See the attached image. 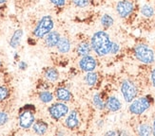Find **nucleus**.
<instances>
[{
  "mask_svg": "<svg viewBox=\"0 0 155 136\" xmlns=\"http://www.w3.org/2000/svg\"><path fill=\"white\" fill-rule=\"evenodd\" d=\"M92 51L99 58H103L110 54L112 41L110 34L105 29L96 30L91 37Z\"/></svg>",
  "mask_w": 155,
  "mask_h": 136,
  "instance_id": "f257e3e1",
  "label": "nucleus"
},
{
  "mask_svg": "<svg viewBox=\"0 0 155 136\" xmlns=\"http://www.w3.org/2000/svg\"><path fill=\"white\" fill-rule=\"evenodd\" d=\"M36 109L35 105L27 104L19 109L18 112V125L22 130H30L31 128L35 118Z\"/></svg>",
  "mask_w": 155,
  "mask_h": 136,
  "instance_id": "f03ea898",
  "label": "nucleus"
},
{
  "mask_svg": "<svg viewBox=\"0 0 155 136\" xmlns=\"http://www.w3.org/2000/svg\"><path fill=\"white\" fill-rule=\"evenodd\" d=\"M53 29H54V20L52 16L50 14L43 15L37 21L35 29H33L32 36L35 37V39L42 40L47 34L53 30Z\"/></svg>",
  "mask_w": 155,
  "mask_h": 136,
  "instance_id": "7ed1b4c3",
  "label": "nucleus"
},
{
  "mask_svg": "<svg viewBox=\"0 0 155 136\" xmlns=\"http://www.w3.org/2000/svg\"><path fill=\"white\" fill-rule=\"evenodd\" d=\"M133 55L137 60L144 64H152L155 63V52L151 47L145 43L137 44L133 47Z\"/></svg>",
  "mask_w": 155,
  "mask_h": 136,
  "instance_id": "20e7f679",
  "label": "nucleus"
},
{
  "mask_svg": "<svg viewBox=\"0 0 155 136\" xmlns=\"http://www.w3.org/2000/svg\"><path fill=\"white\" fill-rule=\"evenodd\" d=\"M153 103V98L150 96L145 97H137L135 99H133L129 106V112L132 115H140L144 114L151 107Z\"/></svg>",
  "mask_w": 155,
  "mask_h": 136,
  "instance_id": "39448f33",
  "label": "nucleus"
},
{
  "mask_svg": "<svg viewBox=\"0 0 155 136\" xmlns=\"http://www.w3.org/2000/svg\"><path fill=\"white\" fill-rule=\"evenodd\" d=\"M120 92L127 103H130L133 99H135L138 97L139 88L133 80L126 79L121 82Z\"/></svg>",
  "mask_w": 155,
  "mask_h": 136,
  "instance_id": "423d86ee",
  "label": "nucleus"
},
{
  "mask_svg": "<svg viewBox=\"0 0 155 136\" xmlns=\"http://www.w3.org/2000/svg\"><path fill=\"white\" fill-rule=\"evenodd\" d=\"M70 107L66 102L57 101L55 103H52L48 108V113L50 117L56 122L64 119L70 112Z\"/></svg>",
  "mask_w": 155,
  "mask_h": 136,
  "instance_id": "0eeeda50",
  "label": "nucleus"
},
{
  "mask_svg": "<svg viewBox=\"0 0 155 136\" xmlns=\"http://www.w3.org/2000/svg\"><path fill=\"white\" fill-rule=\"evenodd\" d=\"M134 11L135 5L132 0H119L115 5V11L121 19L130 18L133 14Z\"/></svg>",
  "mask_w": 155,
  "mask_h": 136,
  "instance_id": "6e6552de",
  "label": "nucleus"
},
{
  "mask_svg": "<svg viewBox=\"0 0 155 136\" xmlns=\"http://www.w3.org/2000/svg\"><path fill=\"white\" fill-rule=\"evenodd\" d=\"M78 67L84 73L95 71L98 67V60L91 54L84 57H80L78 60Z\"/></svg>",
  "mask_w": 155,
  "mask_h": 136,
  "instance_id": "1a4fd4ad",
  "label": "nucleus"
},
{
  "mask_svg": "<svg viewBox=\"0 0 155 136\" xmlns=\"http://www.w3.org/2000/svg\"><path fill=\"white\" fill-rule=\"evenodd\" d=\"M81 120H80V113L76 110L73 109L71 110L68 113V115L64 119V126L69 131H75L80 127Z\"/></svg>",
  "mask_w": 155,
  "mask_h": 136,
  "instance_id": "9d476101",
  "label": "nucleus"
},
{
  "mask_svg": "<svg viewBox=\"0 0 155 136\" xmlns=\"http://www.w3.org/2000/svg\"><path fill=\"white\" fill-rule=\"evenodd\" d=\"M54 97L57 99V101L66 102V103L72 101L73 98H74L73 94L71 92V90L65 86H58L55 88Z\"/></svg>",
  "mask_w": 155,
  "mask_h": 136,
  "instance_id": "9b49d317",
  "label": "nucleus"
},
{
  "mask_svg": "<svg viewBox=\"0 0 155 136\" xmlns=\"http://www.w3.org/2000/svg\"><path fill=\"white\" fill-rule=\"evenodd\" d=\"M92 52L93 51H92L91 42H89L87 40H81L75 45V53L79 58L87 55H91Z\"/></svg>",
  "mask_w": 155,
  "mask_h": 136,
  "instance_id": "f8f14e48",
  "label": "nucleus"
},
{
  "mask_svg": "<svg viewBox=\"0 0 155 136\" xmlns=\"http://www.w3.org/2000/svg\"><path fill=\"white\" fill-rule=\"evenodd\" d=\"M61 34L57 30H51L49 34L44 37V45L48 48H53L56 47L57 44L59 43V40L61 38Z\"/></svg>",
  "mask_w": 155,
  "mask_h": 136,
  "instance_id": "ddd939ff",
  "label": "nucleus"
},
{
  "mask_svg": "<svg viewBox=\"0 0 155 136\" xmlns=\"http://www.w3.org/2000/svg\"><path fill=\"white\" fill-rule=\"evenodd\" d=\"M122 102L116 96H110L106 98V110L110 113H116L122 109Z\"/></svg>",
  "mask_w": 155,
  "mask_h": 136,
  "instance_id": "4468645a",
  "label": "nucleus"
},
{
  "mask_svg": "<svg viewBox=\"0 0 155 136\" xmlns=\"http://www.w3.org/2000/svg\"><path fill=\"white\" fill-rule=\"evenodd\" d=\"M72 43L68 36H61L59 43L56 45V49L60 54H68L71 51Z\"/></svg>",
  "mask_w": 155,
  "mask_h": 136,
  "instance_id": "2eb2a0df",
  "label": "nucleus"
},
{
  "mask_svg": "<svg viewBox=\"0 0 155 136\" xmlns=\"http://www.w3.org/2000/svg\"><path fill=\"white\" fill-rule=\"evenodd\" d=\"M31 130L37 135H44L49 131V123L43 119H36L33 123Z\"/></svg>",
  "mask_w": 155,
  "mask_h": 136,
  "instance_id": "dca6fc26",
  "label": "nucleus"
},
{
  "mask_svg": "<svg viewBox=\"0 0 155 136\" xmlns=\"http://www.w3.org/2000/svg\"><path fill=\"white\" fill-rule=\"evenodd\" d=\"M43 76L45 79L51 83H54L58 81L60 78V73L55 67H46L43 71Z\"/></svg>",
  "mask_w": 155,
  "mask_h": 136,
  "instance_id": "f3484780",
  "label": "nucleus"
},
{
  "mask_svg": "<svg viewBox=\"0 0 155 136\" xmlns=\"http://www.w3.org/2000/svg\"><path fill=\"white\" fill-rule=\"evenodd\" d=\"M24 35V30L22 29H17L15 30V32L12 33V35L10 39L9 45L12 48L16 49L19 47L20 44H21V40Z\"/></svg>",
  "mask_w": 155,
  "mask_h": 136,
  "instance_id": "a211bd4d",
  "label": "nucleus"
},
{
  "mask_svg": "<svg viewBox=\"0 0 155 136\" xmlns=\"http://www.w3.org/2000/svg\"><path fill=\"white\" fill-rule=\"evenodd\" d=\"M84 83L89 86V87H93L95 86L98 81H99V74L95 71H92V72H87L84 75Z\"/></svg>",
  "mask_w": 155,
  "mask_h": 136,
  "instance_id": "6ab92c4d",
  "label": "nucleus"
},
{
  "mask_svg": "<svg viewBox=\"0 0 155 136\" xmlns=\"http://www.w3.org/2000/svg\"><path fill=\"white\" fill-rule=\"evenodd\" d=\"M54 94L50 90H40L38 93V99L44 104H50L54 99Z\"/></svg>",
  "mask_w": 155,
  "mask_h": 136,
  "instance_id": "aec40b11",
  "label": "nucleus"
},
{
  "mask_svg": "<svg viewBox=\"0 0 155 136\" xmlns=\"http://www.w3.org/2000/svg\"><path fill=\"white\" fill-rule=\"evenodd\" d=\"M92 105L93 107L98 111H104L106 110V100L103 99L102 96L99 93H95L92 96Z\"/></svg>",
  "mask_w": 155,
  "mask_h": 136,
  "instance_id": "412c9836",
  "label": "nucleus"
},
{
  "mask_svg": "<svg viewBox=\"0 0 155 136\" xmlns=\"http://www.w3.org/2000/svg\"><path fill=\"white\" fill-rule=\"evenodd\" d=\"M100 25L103 29H109L114 25V18L109 13H103L100 17Z\"/></svg>",
  "mask_w": 155,
  "mask_h": 136,
  "instance_id": "4be33fe9",
  "label": "nucleus"
},
{
  "mask_svg": "<svg viewBox=\"0 0 155 136\" xmlns=\"http://www.w3.org/2000/svg\"><path fill=\"white\" fill-rule=\"evenodd\" d=\"M140 14L146 19H150L155 15V9L150 4H144L140 8Z\"/></svg>",
  "mask_w": 155,
  "mask_h": 136,
  "instance_id": "5701e85b",
  "label": "nucleus"
},
{
  "mask_svg": "<svg viewBox=\"0 0 155 136\" xmlns=\"http://www.w3.org/2000/svg\"><path fill=\"white\" fill-rule=\"evenodd\" d=\"M136 133L140 136H149L152 134V125L149 123H140L136 128Z\"/></svg>",
  "mask_w": 155,
  "mask_h": 136,
  "instance_id": "b1692460",
  "label": "nucleus"
},
{
  "mask_svg": "<svg viewBox=\"0 0 155 136\" xmlns=\"http://www.w3.org/2000/svg\"><path fill=\"white\" fill-rule=\"evenodd\" d=\"M70 1L75 8L84 9V8H87V7H89L92 3L93 0H70Z\"/></svg>",
  "mask_w": 155,
  "mask_h": 136,
  "instance_id": "393cba45",
  "label": "nucleus"
},
{
  "mask_svg": "<svg viewBox=\"0 0 155 136\" xmlns=\"http://www.w3.org/2000/svg\"><path fill=\"white\" fill-rule=\"evenodd\" d=\"M11 97V91L7 86L0 85V102L8 100Z\"/></svg>",
  "mask_w": 155,
  "mask_h": 136,
  "instance_id": "a878e982",
  "label": "nucleus"
},
{
  "mask_svg": "<svg viewBox=\"0 0 155 136\" xmlns=\"http://www.w3.org/2000/svg\"><path fill=\"white\" fill-rule=\"evenodd\" d=\"M9 113L5 111H0V127L5 126L9 122Z\"/></svg>",
  "mask_w": 155,
  "mask_h": 136,
  "instance_id": "bb28decb",
  "label": "nucleus"
},
{
  "mask_svg": "<svg viewBox=\"0 0 155 136\" xmlns=\"http://www.w3.org/2000/svg\"><path fill=\"white\" fill-rule=\"evenodd\" d=\"M50 3L57 9H62L67 5L68 0H49Z\"/></svg>",
  "mask_w": 155,
  "mask_h": 136,
  "instance_id": "cd10ccee",
  "label": "nucleus"
},
{
  "mask_svg": "<svg viewBox=\"0 0 155 136\" xmlns=\"http://www.w3.org/2000/svg\"><path fill=\"white\" fill-rule=\"evenodd\" d=\"M120 49H121L120 44L112 41V45H111V48H110V54H111V55H116L117 53H119Z\"/></svg>",
  "mask_w": 155,
  "mask_h": 136,
  "instance_id": "c85d7f7f",
  "label": "nucleus"
},
{
  "mask_svg": "<svg viewBox=\"0 0 155 136\" xmlns=\"http://www.w3.org/2000/svg\"><path fill=\"white\" fill-rule=\"evenodd\" d=\"M18 68H19V70H26L27 68H28V63H27L26 62H24V60H19V63H18Z\"/></svg>",
  "mask_w": 155,
  "mask_h": 136,
  "instance_id": "c756f323",
  "label": "nucleus"
},
{
  "mask_svg": "<svg viewBox=\"0 0 155 136\" xmlns=\"http://www.w3.org/2000/svg\"><path fill=\"white\" fill-rule=\"evenodd\" d=\"M150 82L153 88H155V68L150 71Z\"/></svg>",
  "mask_w": 155,
  "mask_h": 136,
  "instance_id": "7c9ffc66",
  "label": "nucleus"
},
{
  "mask_svg": "<svg viewBox=\"0 0 155 136\" xmlns=\"http://www.w3.org/2000/svg\"><path fill=\"white\" fill-rule=\"evenodd\" d=\"M105 135L106 136H117L119 135V133H118V131L111 130V131H107V132H105Z\"/></svg>",
  "mask_w": 155,
  "mask_h": 136,
  "instance_id": "2f4dec72",
  "label": "nucleus"
},
{
  "mask_svg": "<svg viewBox=\"0 0 155 136\" xmlns=\"http://www.w3.org/2000/svg\"><path fill=\"white\" fill-rule=\"evenodd\" d=\"M152 135L155 136V116H154L153 121H152Z\"/></svg>",
  "mask_w": 155,
  "mask_h": 136,
  "instance_id": "473e14b6",
  "label": "nucleus"
},
{
  "mask_svg": "<svg viewBox=\"0 0 155 136\" xmlns=\"http://www.w3.org/2000/svg\"><path fill=\"white\" fill-rule=\"evenodd\" d=\"M8 1H9V0H0V5H4Z\"/></svg>",
  "mask_w": 155,
  "mask_h": 136,
  "instance_id": "72a5a7b5",
  "label": "nucleus"
},
{
  "mask_svg": "<svg viewBox=\"0 0 155 136\" xmlns=\"http://www.w3.org/2000/svg\"><path fill=\"white\" fill-rule=\"evenodd\" d=\"M2 66V62H1V60H0V67Z\"/></svg>",
  "mask_w": 155,
  "mask_h": 136,
  "instance_id": "f704fd0d",
  "label": "nucleus"
}]
</instances>
